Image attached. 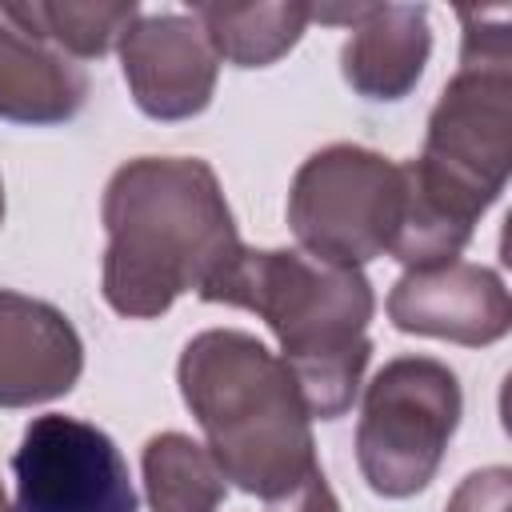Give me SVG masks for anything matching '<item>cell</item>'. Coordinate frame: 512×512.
Returning a JSON list of instances; mask_svg holds the SVG:
<instances>
[{
  "instance_id": "obj_9",
  "label": "cell",
  "mask_w": 512,
  "mask_h": 512,
  "mask_svg": "<svg viewBox=\"0 0 512 512\" xmlns=\"http://www.w3.org/2000/svg\"><path fill=\"white\" fill-rule=\"evenodd\" d=\"M388 320L400 332L440 336L452 344H496L512 324L504 280L468 260L408 268L388 292Z\"/></svg>"
},
{
  "instance_id": "obj_10",
  "label": "cell",
  "mask_w": 512,
  "mask_h": 512,
  "mask_svg": "<svg viewBox=\"0 0 512 512\" xmlns=\"http://www.w3.org/2000/svg\"><path fill=\"white\" fill-rule=\"evenodd\" d=\"M84 368V344L68 316L44 300L0 288V408H32L64 396Z\"/></svg>"
},
{
  "instance_id": "obj_5",
  "label": "cell",
  "mask_w": 512,
  "mask_h": 512,
  "mask_svg": "<svg viewBox=\"0 0 512 512\" xmlns=\"http://www.w3.org/2000/svg\"><path fill=\"white\" fill-rule=\"evenodd\" d=\"M460 408V380L448 364L432 356L388 360L372 376L356 424V460L368 488L396 500L428 488L460 424Z\"/></svg>"
},
{
  "instance_id": "obj_17",
  "label": "cell",
  "mask_w": 512,
  "mask_h": 512,
  "mask_svg": "<svg viewBox=\"0 0 512 512\" xmlns=\"http://www.w3.org/2000/svg\"><path fill=\"white\" fill-rule=\"evenodd\" d=\"M264 512H340V504H336L328 480L320 476V480H312L304 492H296L292 500H284V504H264Z\"/></svg>"
},
{
  "instance_id": "obj_6",
  "label": "cell",
  "mask_w": 512,
  "mask_h": 512,
  "mask_svg": "<svg viewBox=\"0 0 512 512\" xmlns=\"http://www.w3.org/2000/svg\"><path fill=\"white\" fill-rule=\"evenodd\" d=\"M400 204V164L360 144H328L296 168L288 224L300 252L360 268L392 248Z\"/></svg>"
},
{
  "instance_id": "obj_4",
  "label": "cell",
  "mask_w": 512,
  "mask_h": 512,
  "mask_svg": "<svg viewBox=\"0 0 512 512\" xmlns=\"http://www.w3.org/2000/svg\"><path fill=\"white\" fill-rule=\"evenodd\" d=\"M256 312L280 340L308 416L336 420L352 408L372 356V284L360 268L296 248H240L200 296Z\"/></svg>"
},
{
  "instance_id": "obj_18",
  "label": "cell",
  "mask_w": 512,
  "mask_h": 512,
  "mask_svg": "<svg viewBox=\"0 0 512 512\" xmlns=\"http://www.w3.org/2000/svg\"><path fill=\"white\" fill-rule=\"evenodd\" d=\"M0 512H20V508H12V504H8V496H4V488H0Z\"/></svg>"
},
{
  "instance_id": "obj_12",
  "label": "cell",
  "mask_w": 512,
  "mask_h": 512,
  "mask_svg": "<svg viewBox=\"0 0 512 512\" xmlns=\"http://www.w3.org/2000/svg\"><path fill=\"white\" fill-rule=\"evenodd\" d=\"M432 52L420 4H368L340 52V72L364 100H400L416 88Z\"/></svg>"
},
{
  "instance_id": "obj_3",
  "label": "cell",
  "mask_w": 512,
  "mask_h": 512,
  "mask_svg": "<svg viewBox=\"0 0 512 512\" xmlns=\"http://www.w3.org/2000/svg\"><path fill=\"white\" fill-rule=\"evenodd\" d=\"M180 396L224 480L284 504L320 480L308 408L280 356L240 328H208L180 352Z\"/></svg>"
},
{
  "instance_id": "obj_13",
  "label": "cell",
  "mask_w": 512,
  "mask_h": 512,
  "mask_svg": "<svg viewBox=\"0 0 512 512\" xmlns=\"http://www.w3.org/2000/svg\"><path fill=\"white\" fill-rule=\"evenodd\" d=\"M192 16L200 20L212 52L236 68H264L280 60L308 28L312 8L300 0L280 4H196Z\"/></svg>"
},
{
  "instance_id": "obj_7",
  "label": "cell",
  "mask_w": 512,
  "mask_h": 512,
  "mask_svg": "<svg viewBox=\"0 0 512 512\" xmlns=\"http://www.w3.org/2000/svg\"><path fill=\"white\" fill-rule=\"evenodd\" d=\"M12 472L20 512H136L120 448L76 416H36L20 436Z\"/></svg>"
},
{
  "instance_id": "obj_14",
  "label": "cell",
  "mask_w": 512,
  "mask_h": 512,
  "mask_svg": "<svg viewBox=\"0 0 512 512\" xmlns=\"http://www.w3.org/2000/svg\"><path fill=\"white\" fill-rule=\"evenodd\" d=\"M144 492L152 512H216L228 480L212 452L184 432H160L144 444Z\"/></svg>"
},
{
  "instance_id": "obj_19",
  "label": "cell",
  "mask_w": 512,
  "mask_h": 512,
  "mask_svg": "<svg viewBox=\"0 0 512 512\" xmlns=\"http://www.w3.org/2000/svg\"><path fill=\"white\" fill-rule=\"evenodd\" d=\"M0 224H4V184H0Z\"/></svg>"
},
{
  "instance_id": "obj_11",
  "label": "cell",
  "mask_w": 512,
  "mask_h": 512,
  "mask_svg": "<svg viewBox=\"0 0 512 512\" xmlns=\"http://www.w3.org/2000/svg\"><path fill=\"white\" fill-rule=\"evenodd\" d=\"M84 96V68L0 4V116L16 124H64L84 108Z\"/></svg>"
},
{
  "instance_id": "obj_1",
  "label": "cell",
  "mask_w": 512,
  "mask_h": 512,
  "mask_svg": "<svg viewBox=\"0 0 512 512\" xmlns=\"http://www.w3.org/2000/svg\"><path fill=\"white\" fill-rule=\"evenodd\" d=\"M460 24V68L428 116L424 152L400 164L404 208L388 252L408 268L456 260L512 164L508 20L504 12L460 8Z\"/></svg>"
},
{
  "instance_id": "obj_8",
  "label": "cell",
  "mask_w": 512,
  "mask_h": 512,
  "mask_svg": "<svg viewBox=\"0 0 512 512\" xmlns=\"http://www.w3.org/2000/svg\"><path fill=\"white\" fill-rule=\"evenodd\" d=\"M120 64L136 108L152 120H188L208 108L220 56L196 16H136L120 36Z\"/></svg>"
},
{
  "instance_id": "obj_2",
  "label": "cell",
  "mask_w": 512,
  "mask_h": 512,
  "mask_svg": "<svg viewBox=\"0 0 512 512\" xmlns=\"http://www.w3.org/2000/svg\"><path fill=\"white\" fill-rule=\"evenodd\" d=\"M104 300L152 320L176 296H204L244 248L216 172L196 156H140L104 188Z\"/></svg>"
},
{
  "instance_id": "obj_16",
  "label": "cell",
  "mask_w": 512,
  "mask_h": 512,
  "mask_svg": "<svg viewBox=\"0 0 512 512\" xmlns=\"http://www.w3.org/2000/svg\"><path fill=\"white\" fill-rule=\"evenodd\" d=\"M448 512H512V472L496 464L464 476L448 500Z\"/></svg>"
},
{
  "instance_id": "obj_15",
  "label": "cell",
  "mask_w": 512,
  "mask_h": 512,
  "mask_svg": "<svg viewBox=\"0 0 512 512\" xmlns=\"http://www.w3.org/2000/svg\"><path fill=\"white\" fill-rule=\"evenodd\" d=\"M8 12L32 28L36 36H44L48 44H56L64 56H104L124 32L128 24L140 16V8L128 4H76V0H60V4H8Z\"/></svg>"
}]
</instances>
